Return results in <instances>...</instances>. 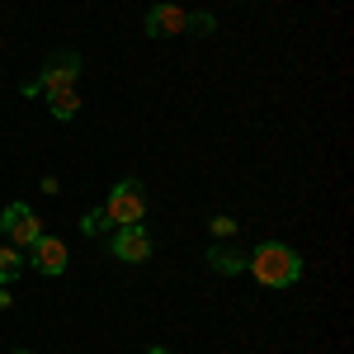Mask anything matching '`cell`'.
<instances>
[{"label": "cell", "mask_w": 354, "mask_h": 354, "mask_svg": "<svg viewBox=\"0 0 354 354\" xmlns=\"http://www.w3.org/2000/svg\"><path fill=\"white\" fill-rule=\"evenodd\" d=\"M245 270L260 288H293L302 279V255L283 241H260L255 250H245Z\"/></svg>", "instance_id": "1"}, {"label": "cell", "mask_w": 354, "mask_h": 354, "mask_svg": "<svg viewBox=\"0 0 354 354\" xmlns=\"http://www.w3.org/2000/svg\"><path fill=\"white\" fill-rule=\"evenodd\" d=\"M81 76V53H53L43 62V71L24 81V95H62V90H76Z\"/></svg>", "instance_id": "2"}, {"label": "cell", "mask_w": 354, "mask_h": 354, "mask_svg": "<svg viewBox=\"0 0 354 354\" xmlns=\"http://www.w3.org/2000/svg\"><path fill=\"white\" fill-rule=\"evenodd\" d=\"M104 213H109L113 227H133V222L147 218V194L137 180H118L109 189V203H104Z\"/></svg>", "instance_id": "3"}, {"label": "cell", "mask_w": 354, "mask_h": 354, "mask_svg": "<svg viewBox=\"0 0 354 354\" xmlns=\"http://www.w3.org/2000/svg\"><path fill=\"white\" fill-rule=\"evenodd\" d=\"M0 232H5V241L15 245V250H28V245L43 236V218H38L28 203H5V213H0Z\"/></svg>", "instance_id": "4"}, {"label": "cell", "mask_w": 354, "mask_h": 354, "mask_svg": "<svg viewBox=\"0 0 354 354\" xmlns=\"http://www.w3.org/2000/svg\"><path fill=\"white\" fill-rule=\"evenodd\" d=\"M109 255H113V260H123V265H142V260H151V232H147L142 222H133V227H113Z\"/></svg>", "instance_id": "5"}, {"label": "cell", "mask_w": 354, "mask_h": 354, "mask_svg": "<svg viewBox=\"0 0 354 354\" xmlns=\"http://www.w3.org/2000/svg\"><path fill=\"white\" fill-rule=\"evenodd\" d=\"M28 260H33V270L48 274V279H57V274H66V265H71V255H66V245H62V236H38V241L28 245Z\"/></svg>", "instance_id": "6"}, {"label": "cell", "mask_w": 354, "mask_h": 354, "mask_svg": "<svg viewBox=\"0 0 354 354\" xmlns=\"http://www.w3.org/2000/svg\"><path fill=\"white\" fill-rule=\"evenodd\" d=\"M185 15L189 10H180V5H151L147 10V19H142V28H147V38H175V33H185Z\"/></svg>", "instance_id": "7"}, {"label": "cell", "mask_w": 354, "mask_h": 354, "mask_svg": "<svg viewBox=\"0 0 354 354\" xmlns=\"http://www.w3.org/2000/svg\"><path fill=\"white\" fill-rule=\"evenodd\" d=\"M208 270L213 274H245V250H236V245H213L208 250Z\"/></svg>", "instance_id": "8"}, {"label": "cell", "mask_w": 354, "mask_h": 354, "mask_svg": "<svg viewBox=\"0 0 354 354\" xmlns=\"http://www.w3.org/2000/svg\"><path fill=\"white\" fill-rule=\"evenodd\" d=\"M48 109H53L57 123H71L76 113H81V95L76 90H62V95H48Z\"/></svg>", "instance_id": "9"}, {"label": "cell", "mask_w": 354, "mask_h": 354, "mask_svg": "<svg viewBox=\"0 0 354 354\" xmlns=\"http://www.w3.org/2000/svg\"><path fill=\"white\" fill-rule=\"evenodd\" d=\"M19 270H24V250H15V245L5 241L0 245V283H15Z\"/></svg>", "instance_id": "10"}, {"label": "cell", "mask_w": 354, "mask_h": 354, "mask_svg": "<svg viewBox=\"0 0 354 354\" xmlns=\"http://www.w3.org/2000/svg\"><path fill=\"white\" fill-rule=\"evenodd\" d=\"M213 28H218L213 10H194V15H185V33H194V38H208Z\"/></svg>", "instance_id": "11"}, {"label": "cell", "mask_w": 354, "mask_h": 354, "mask_svg": "<svg viewBox=\"0 0 354 354\" xmlns=\"http://www.w3.org/2000/svg\"><path fill=\"white\" fill-rule=\"evenodd\" d=\"M113 222H109V213H104V208H90V213H85L81 218V232L85 236H100V232H109Z\"/></svg>", "instance_id": "12"}, {"label": "cell", "mask_w": 354, "mask_h": 354, "mask_svg": "<svg viewBox=\"0 0 354 354\" xmlns=\"http://www.w3.org/2000/svg\"><path fill=\"white\" fill-rule=\"evenodd\" d=\"M208 227H213V236H236V218H227V213H218V218H208Z\"/></svg>", "instance_id": "13"}, {"label": "cell", "mask_w": 354, "mask_h": 354, "mask_svg": "<svg viewBox=\"0 0 354 354\" xmlns=\"http://www.w3.org/2000/svg\"><path fill=\"white\" fill-rule=\"evenodd\" d=\"M10 302H15V298H10V288H5V283H0V312H5V307H10Z\"/></svg>", "instance_id": "14"}, {"label": "cell", "mask_w": 354, "mask_h": 354, "mask_svg": "<svg viewBox=\"0 0 354 354\" xmlns=\"http://www.w3.org/2000/svg\"><path fill=\"white\" fill-rule=\"evenodd\" d=\"M147 354H170V350H165V345H151V350H147Z\"/></svg>", "instance_id": "15"}, {"label": "cell", "mask_w": 354, "mask_h": 354, "mask_svg": "<svg viewBox=\"0 0 354 354\" xmlns=\"http://www.w3.org/2000/svg\"><path fill=\"white\" fill-rule=\"evenodd\" d=\"M15 354H28V350H15Z\"/></svg>", "instance_id": "16"}]
</instances>
